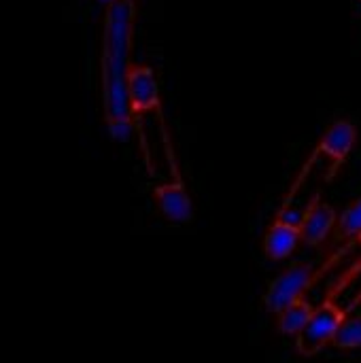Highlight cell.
Listing matches in <instances>:
<instances>
[{"mask_svg": "<svg viewBox=\"0 0 361 363\" xmlns=\"http://www.w3.org/2000/svg\"><path fill=\"white\" fill-rule=\"evenodd\" d=\"M315 268L311 264H294L285 272H281L264 294V306L268 313L277 315L285 306L294 304L296 300L304 298L306 289L315 281Z\"/></svg>", "mask_w": 361, "mask_h": 363, "instance_id": "3", "label": "cell"}, {"mask_svg": "<svg viewBox=\"0 0 361 363\" xmlns=\"http://www.w3.org/2000/svg\"><path fill=\"white\" fill-rule=\"evenodd\" d=\"M313 313H315V306L311 302H306L304 298H300L294 304L285 306L281 313H277V330L283 336L296 338L302 332V328L309 323Z\"/></svg>", "mask_w": 361, "mask_h": 363, "instance_id": "9", "label": "cell"}, {"mask_svg": "<svg viewBox=\"0 0 361 363\" xmlns=\"http://www.w3.org/2000/svg\"><path fill=\"white\" fill-rule=\"evenodd\" d=\"M345 317H347V311L343 306H338L332 298L321 302L319 306H315L313 317L302 328V332L296 336L298 353L304 357L319 355L328 345L334 342V336H336L340 323L345 321Z\"/></svg>", "mask_w": 361, "mask_h": 363, "instance_id": "2", "label": "cell"}, {"mask_svg": "<svg viewBox=\"0 0 361 363\" xmlns=\"http://www.w3.org/2000/svg\"><path fill=\"white\" fill-rule=\"evenodd\" d=\"M302 242L300 223L283 217L277 213L274 221L270 223L266 236H264V253L270 262H283L296 253V249Z\"/></svg>", "mask_w": 361, "mask_h": 363, "instance_id": "7", "label": "cell"}, {"mask_svg": "<svg viewBox=\"0 0 361 363\" xmlns=\"http://www.w3.org/2000/svg\"><path fill=\"white\" fill-rule=\"evenodd\" d=\"M332 345L338 351H357V349H361V313L353 315V317H345V321L340 323Z\"/></svg>", "mask_w": 361, "mask_h": 363, "instance_id": "11", "label": "cell"}, {"mask_svg": "<svg viewBox=\"0 0 361 363\" xmlns=\"http://www.w3.org/2000/svg\"><path fill=\"white\" fill-rule=\"evenodd\" d=\"M336 223H338L336 208L323 202L319 196H315L300 221L302 242H306L309 247H319L334 232Z\"/></svg>", "mask_w": 361, "mask_h": 363, "instance_id": "8", "label": "cell"}, {"mask_svg": "<svg viewBox=\"0 0 361 363\" xmlns=\"http://www.w3.org/2000/svg\"><path fill=\"white\" fill-rule=\"evenodd\" d=\"M98 2H100V4H104V6H106V4H111V2H115V0H98Z\"/></svg>", "mask_w": 361, "mask_h": 363, "instance_id": "12", "label": "cell"}, {"mask_svg": "<svg viewBox=\"0 0 361 363\" xmlns=\"http://www.w3.org/2000/svg\"><path fill=\"white\" fill-rule=\"evenodd\" d=\"M136 4L134 0H115L106 4L102 30V104L109 134L126 143L134 130L128 77L132 68V38H134Z\"/></svg>", "mask_w": 361, "mask_h": 363, "instance_id": "1", "label": "cell"}, {"mask_svg": "<svg viewBox=\"0 0 361 363\" xmlns=\"http://www.w3.org/2000/svg\"><path fill=\"white\" fill-rule=\"evenodd\" d=\"M355 143H357V128L353 125V121L336 119V121L330 123V128L319 138V143L315 147V153L323 155L332 164L330 174H336V170L349 160Z\"/></svg>", "mask_w": 361, "mask_h": 363, "instance_id": "4", "label": "cell"}, {"mask_svg": "<svg viewBox=\"0 0 361 363\" xmlns=\"http://www.w3.org/2000/svg\"><path fill=\"white\" fill-rule=\"evenodd\" d=\"M153 200L160 213L172 223H189L194 219V202L181 177L157 183L153 187Z\"/></svg>", "mask_w": 361, "mask_h": 363, "instance_id": "6", "label": "cell"}, {"mask_svg": "<svg viewBox=\"0 0 361 363\" xmlns=\"http://www.w3.org/2000/svg\"><path fill=\"white\" fill-rule=\"evenodd\" d=\"M361 234V198L353 200L345 213L338 217V223L334 228V240L338 242H347V240H357Z\"/></svg>", "mask_w": 361, "mask_h": 363, "instance_id": "10", "label": "cell"}, {"mask_svg": "<svg viewBox=\"0 0 361 363\" xmlns=\"http://www.w3.org/2000/svg\"><path fill=\"white\" fill-rule=\"evenodd\" d=\"M128 100L132 117L160 108V83L155 77V70L147 64H132L130 77H128Z\"/></svg>", "mask_w": 361, "mask_h": 363, "instance_id": "5", "label": "cell"}, {"mask_svg": "<svg viewBox=\"0 0 361 363\" xmlns=\"http://www.w3.org/2000/svg\"><path fill=\"white\" fill-rule=\"evenodd\" d=\"M357 242H360V245H361V234H360V236H357Z\"/></svg>", "mask_w": 361, "mask_h": 363, "instance_id": "13", "label": "cell"}]
</instances>
